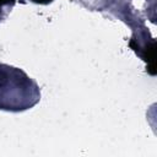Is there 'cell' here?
Listing matches in <instances>:
<instances>
[{
	"label": "cell",
	"instance_id": "obj_1",
	"mask_svg": "<svg viewBox=\"0 0 157 157\" xmlns=\"http://www.w3.org/2000/svg\"><path fill=\"white\" fill-rule=\"evenodd\" d=\"M144 59L145 61L147 63V72L152 76H155L157 74V70H156V45H155V42L152 40L150 44L146 45V48L144 49Z\"/></svg>",
	"mask_w": 157,
	"mask_h": 157
},
{
	"label": "cell",
	"instance_id": "obj_2",
	"mask_svg": "<svg viewBox=\"0 0 157 157\" xmlns=\"http://www.w3.org/2000/svg\"><path fill=\"white\" fill-rule=\"evenodd\" d=\"M129 44H130V47H131V48H132L135 52H139V49H140V48H139V44H137V43H136L134 39H131Z\"/></svg>",
	"mask_w": 157,
	"mask_h": 157
},
{
	"label": "cell",
	"instance_id": "obj_3",
	"mask_svg": "<svg viewBox=\"0 0 157 157\" xmlns=\"http://www.w3.org/2000/svg\"><path fill=\"white\" fill-rule=\"evenodd\" d=\"M13 0H0V6H2V5H7V4H10V2H12Z\"/></svg>",
	"mask_w": 157,
	"mask_h": 157
},
{
	"label": "cell",
	"instance_id": "obj_4",
	"mask_svg": "<svg viewBox=\"0 0 157 157\" xmlns=\"http://www.w3.org/2000/svg\"><path fill=\"white\" fill-rule=\"evenodd\" d=\"M33 1L39 2V4H48V2H50V1H53V0H33Z\"/></svg>",
	"mask_w": 157,
	"mask_h": 157
}]
</instances>
